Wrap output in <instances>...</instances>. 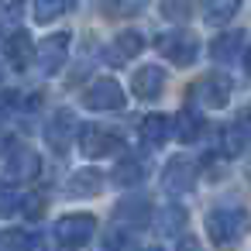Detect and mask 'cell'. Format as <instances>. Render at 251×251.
<instances>
[{"label": "cell", "instance_id": "20", "mask_svg": "<svg viewBox=\"0 0 251 251\" xmlns=\"http://www.w3.org/2000/svg\"><path fill=\"white\" fill-rule=\"evenodd\" d=\"M172 131L179 134V141H196L200 131H203V117L193 114V110H179L176 121H172Z\"/></svg>", "mask_w": 251, "mask_h": 251}, {"label": "cell", "instance_id": "24", "mask_svg": "<svg viewBox=\"0 0 251 251\" xmlns=\"http://www.w3.org/2000/svg\"><path fill=\"white\" fill-rule=\"evenodd\" d=\"M145 4H148V0H103V14L107 18H131Z\"/></svg>", "mask_w": 251, "mask_h": 251}, {"label": "cell", "instance_id": "13", "mask_svg": "<svg viewBox=\"0 0 251 251\" xmlns=\"http://www.w3.org/2000/svg\"><path fill=\"white\" fill-rule=\"evenodd\" d=\"M145 49V38L138 35V31H121L117 38H114V45H110V62L114 66H121V62H127V59H138V52Z\"/></svg>", "mask_w": 251, "mask_h": 251}, {"label": "cell", "instance_id": "19", "mask_svg": "<svg viewBox=\"0 0 251 251\" xmlns=\"http://www.w3.org/2000/svg\"><path fill=\"white\" fill-rule=\"evenodd\" d=\"M241 7V0H203V18L210 25H227Z\"/></svg>", "mask_w": 251, "mask_h": 251}, {"label": "cell", "instance_id": "22", "mask_svg": "<svg viewBox=\"0 0 251 251\" xmlns=\"http://www.w3.org/2000/svg\"><path fill=\"white\" fill-rule=\"evenodd\" d=\"M162 14L169 21H189L196 14V0H162Z\"/></svg>", "mask_w": 251, "mask_h": 251}, {"label": "cell", "instance_id": "25", "mask_svg": "<svg viewBox=\"0 0 251 251\" xmlns=\"http://www.w3.org/2000/svg\"><path fill=\"white\" fill-rule=\"evenodd\" d=\"M18 206H21V193H18V186L7 182V179H0V217L18 213Z\"/></svg>", "mask_w": 251, "mask_h": 251}, {"label": "cell", "instance_id": "31", "mask_svg": "<svg viewBox=\"0 0 251 251\" xmlns=\"http://www.w3.org/2000/svg\"><path fill=\"white\" fill-rule=\"evenodd\" d=\"M145 251H158V248H145Z\"/></svg>", "mask_w": 251, "mask_h": 251}, {"label": "cell", "instance_id": "23", "mask_svg": "<svg viewBox=\"0 0 251 251\" xmlns=\"http://www.w3.org/2000/svg\"><path fill=\"white\" fill-rule=\"evenodd\" d=\"M145 179V169L134 162V158H124L117 169H114V182L117 186H134V182H141Z\"/></svg>", "mask_w": 251, "mask_h": 251}, {"label": "cell", "instance_id": "28", "mask_svg": "<svg viewBox=\"0 0 251 251\" xmlns=\"http://www.w3.org/2000/svg\"><path fill=\"white\" fill-rule=\"evenodd\" d=\"M14 110H18V93L4 90V93H0V124H7Z\"/></svg>", "mask_w": 251, "mask_h": 251}, {"label": "cell", "instance_id": "10", "mask_svg": "<svg viewBox=\"0 0 251 251\" xmlns=\"http://www.w3.org/2000/svg\"><path fill=\"white\" fill-rule=\"evenodd\" d=\"M4 55L14 69H28V62L35 59V42L28 31H11L7 42H4Z\"/></svg>", "mask_w": 251, "mask_h": 251}, {"label": "cell", "instance_id": "30", "mask_svg": "<svg viewBox=\"0 0 251 251\" xmlns=\"http://www.w3.org/2000/svg\"><path fill=\"white\" fill-rule=\"evenodd\" d=\"M176 251H203V248H200V241H196V237H182Z\"/></svg>", "mask_w": 251, "mask_h": 251}, {"label": "cell", "instance_id": "9", "mask_svg": "<svg viewBox=\"0 0 251 251\" xmlns=\"http://www.w3.org/2000/svg\"><path fill=\"white\" fill-rule=\"evenodd\" d=\"M193 182H196V169H193V162H189L186 155H179V158H172V162L165 165L162 186H165L169 193H189Z\"/></svg>", "mask_w": 251, "mask_h": 251}, {"label": "cell", "instance_id": "29", "mask_svg": "<svg viewBox=\"0 0 251 251\" xmlns=\"http://www.w3.org/2000/svg\"><path fill=\"white\" fill-rule=\"evenodd\" d=\"M42 210H45V203H42V200H35V196H28V203H25V213H28V217H38Z\"/></svg>", "mask_w": 251, "mask_h": 251}, {"label": "cell", "instance_id": "16", "mask_svg": "<svg viewBox=\"0 0 251 251\" xmlns=\"http://www.w3.org/2000/svg\"><path fill=\"white\" fill-rule=\"evenodd\" d=\"M7 169H11L14 179H28V176L38 172V155H35L31 148H14V151L7 155Z\"/></svg>", "mask_w": 251, "mask_h": 251}, {"label": "cell", "instance_id": "11", "mask_svg": "<svg viewBox=\"0 0 251 251\" xmlns=\"http://www.w3.org/2000/svg\"><path fill=\"white\" fill-rule=\"evenodd\" d=\"M162 90H165V69L145 66V69L134 73V93H138L141 100H158Z\"/></svg>", "mask_w": 251, "mask_h": 251}, {"label": "cell", "instance_id": "2", "mask_svg": "<svg viewBox=\"0 0 251 251\" xmlns=\"http://www.w3.org/2000/svg\"><path fill=\"white\" fill-rule=\"evenodd\" d=\"M155 45H158V52H162L165 59H172L176 66H189V62L196 59V52H200L196 35H189V31H165Z\"/></svg>", "mask_w": 251, "mask_h": 251}, {"label": "cell", "instance_id": "14", "mask_svg": "<svg viewBox=\"0 0 251 251\" xmlns=\"http://www.w3.org/2000/svg\"><path fill=\"white\" fill-rule=\"evenodd\" d=\"M100 186H103V179H100L97 169H79V172L66 182V193H69L73 200H83V196H97Z\"/></svg>", "mask_w": 251, "mask_h": 251}, {"label": "cell", "instance_id": "5", "mask_svg": "<svg viewBox=\"0 0 251 251\" xmlns=\"http://www.w3.org/2000/svg\"><path fill=\"white\" fill-rule=\"evenodd\" d=\"M79 138H83V155L86 158H100V155H110V151L121 148V134L110 131V127H100V124L83 127Z\"/></svg>", "mask_w": 251, "mask_h": 251}, {"label": "cell", "instance_id": "4", "mask_svg": "<svg viewBox=\"0 0 251 251\" xmlns=\"http://www.w3.org/2000/svg\"><path fill=\"white\" fill-rule=\"evenodd\" d=\"M93 227H97V220H93L90 213H69V217H62V220H59L55 237H59L66 248H79V244H86V241H90Z\"/></svg>", "mask_w": 251, "mask_h": 251}, {"label": "cell", "instance_id": "17", "mask_svg": "<svg viewBox=\"0 0 251 251\" xmlns=\"http://www.w3.org/2000/svg\"><path fill=\"white\" fill-rule=\"evenodd\" d=\"M169 131H172V117H165V114H148L141 121V138L148 145H162L169 138Z\"/></svg>", "mask_w": 251, "mask_h": 251}, {"label": "cell", "instance_id": "1", "mask_svg": "<svg viewBox=\"0 0 251 251\" xmlns=\"http://www.w3.org/2000/svg\"><path fill=\"white\" fill-rule=\"evenodd\" d=\"M241 230H244V210H213L206 217V234L220 248L234 244L241 237Z\"/></svg>", "mask_w": 251, "mask_h": 251}, {"label": "cell", "instance_id": "15", "mask_svg": "<svg viewBox=\"0 0 251 251\" xmlns=\"http://www.w3.org/2000/svg\"><path fill=\"white\" fill-rule=\"evenodd\" d=\"M114 220L124 224V227H145L148 224V203L145 200H121L117 210H114Z\"/></svg>", "mask_w": 251, "mask_h": 251}, {"label": "cell", "instance_id": "12", "mask_svg": "<svg viewBox=\"0 0 251 251\" xmlns=\"http://www.w3.org/2000/svg\"><path fill=\"white\" fill-rule=\"evenodd\" d=\"M244 45H248L244 31H227V35H220V38L210 45V55H213L217 62H237V59L244 55Z\"/></svg>", "mask_w": 251, "mask_h": 251}, {"label": "cell", "instance_id": "6", "mask_svg": "<svg viewBox=\"0 0 251 251\" xmlns=\"http://www.w3.org/2000/svg\"><path fill=\"white\" fill-rule=\"evenodd\" d=\"M66 52H69V35H52V38H45V42L35 49V59H38V66H42V73L52 76V73L62 69Z\"/></svg>", "mask_w": 251, "mask_h": 251}, {"label": "cell", "instance_id": "3", "mask_svg": "<svg viewBox=\"0 0 251 251\" xmlns=\"http://www.w3.org/2000/svg\"><path fill=\"white\" fill-rule=\"evenodd\" d=\"M83 103L90 110H117V107H124V90L117 79H97L83 93Z\"/></svg>", "mask_w": 251, "mask_h": 251}, {"label": "cell", "instance_id": "21", "mask_svg": "<svg viewBox=\"0 0 251 251\" xmlns=\"http://www.w3.org/2000/svg\"><path fill=\"white\" fill-rule=\"evenodd\" d=\"M66 7H69V0H31V14H35V21H38V25L55 21Z\"/></svg>", "mask_w": 251, "mask_h": 251}, {"label": "cell", "instance_id": "27", "mask_svg": "<svg viewBox=\"0 0 251 251\" xmlns=\"http://www.w3.org/2000/svg\"><path fill=\"white\" fill-rule=\"evenodd\" d=\"M182 220H186V213H182L179 206H169V210H162V230H165V234L179 230V227H182Z\"/></svg>", "mask_w": 251, "mask_h": 251}, {"label": "cell", "instance_id": "26", "mask_svg": "<svg viewBox=\"0 0 251 251\" xmlns=\"http://www.w3.org/2000/svg\"><path fill=\"white\" fill-rule=\"evenodd\" d=\"M31 248V237L25 230H7L0 237V251H28Z\"/></svg>", "mask_w": 251, "mask_h": 251}, {"label": "cell", "instance_id": "18", "mask_svg": "<svg viewBox=\"0 0 251 251\" xmlns=\"http://www.w3.org/2000/svg\"><path fill=\"white\" fill-rule=\"evenodd\" d=\"M248 148V117L241 114L227 131H224V155H241Z\"/></svg>", "mask_w": 251, "mask_h": 251}, {"label": "cell", "instance_id": "7", "mask_svg": "<svg viewBox=\"0 0 251 251\" xmlns=\"http://www.w3.org/2000/svg\"><path fill=\"white\" fill-rule=\"evenodd\" d=\"M196 97H200L203 107H224L227 97H230V79L224 73H206L196 83Z\"/></svg>", "mask_w": 251, "mask_h": 251}, {"label": "cell", "instance_id": "8", "mask_svg": "<svg viewBox=\"0 0 251 251\" xmlns=\"http://www.w3.org/2000/svg\"><path fill=\"white\" fill-rule=\"evenodd\" d=\"M76 131H79V124H76V117L69 114V110H59L52 121H49V127H45V141L55 148V151H66L69 145H73V138H76Z\"/></svg>", "mask_w": 251, "mask_h": 251}]
</instances>
